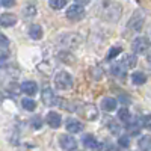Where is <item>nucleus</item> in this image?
<instances>
[{
    "label": "nucleus",
    "mask_w": 151,
    "mask_h": 151,
    "mask_svg": "<svg viewBox=\"0 0 151 151\" xmlns=\"http://www.w3.org/2000/svg\"><path fill=\"white\" fill-rule=\"evenodd\" d=\"M24 17H27V18H30V17H33V15H36V8L33 6V5H27L26 8H24Z\"/></svg>",
    "instance_id": "5701e85b"
},
{
    "label": "nucleus",
    "mask_w": 151,
    "mask_h": 151,
    "mask_svg": "<svg viewBox=\"0 0 151 151\" xmlns=\"http://www.w3.org/2000/svg\"><path fill=\"white\" fill-rule=\"evenodd\" d=\"M150 45H151V42H150L148 38L139 36V38H136V40L132 42V50L134 52V55H142V53L148 52Z\"/></svg>",
    "instance_id": "f03ea898"
},
{
    "label": "nucleus",
    "mask_w": 151,
    "mask_h": 151,
    "mask_svg": "<svg viewBox=\"0 0 151 151\" xmlns=\"http://www.w3.org/2000/svg\"><path fill=\"white\" fill-rule=\"evenodd\" d=\"M141 151H151V136H144L139 141Z\"/></svg>",
    "instance_id": "f3484780"
},
{
    "label": "nucleus",
    "mask_w": 151,
    "mask_h": 151,
    "mask_svg": "<svg viewBox=\"0 0 151 151\" xmlns=\"http://www.w3.org/2000/svg\"><path fill=\"white\" fill-rule=\"evenodd\" d=\"M141 125H142V122L139 124L137 121H133V122L127 124V132H129L130 134H139V132H141Z\"/></svg>",
    "instance_id": "a211bd4d"
},
{
    "label": "nucleus",
    "mask_w": 151,
    "mask_h": 151,
    "mask_svg": "<svg viewBox=\"0 0 151 151\" xmlns=\"http://www.w3.org/2000/svg\"><path fill=\"white\" fill-rule=\"evenodd\" d=\"M119 53H121V47H112V48L109 50V53H107V59L110 60V59H113V58H116Z\"/></svg>",
    "instance_id": "393cba45"
},
{
    "label": "nucleus",
    "mask_w": 151,
    "mask_h": 151,
    "mask_svg": "<svg viewBox=\"0 0 151 151\" xmlns=\"http://www.w3.org/2000/svg\"><path fill=\"white\" fill-rule=\"evenodd\" d=\"M109 151H119V150H116V148H113V147H110V148H109Z\"/></svg>",
    "instance_id": "473e14b6"
},
{
    "label": "nucleus",
    "mask_w": 151,
    "mask_h": 151,
    "mask_svg": "<svg viewBox=\"0 0 151 151\" xmlns=\"http://www.w3.org/2000/svg\"><path fill=\"white\" fill-rule=\"evenodd\" d=\"M116 106H118L116 98H112V97H106V98H103V101H101V107L106 112H113L116 109Z\"/></svg>",
    "instance_id": "4468645a"
},
{
    "label": "nucleus",
    "mask_w": 151,
    "mask_h": 151,
    "mask_svg": "<svg viewBox=\"0 0 151 151\" xmlns=\"http://www.w3.org/2000/svg\"><path fill=\"white\" fill-rule=\"evenodd\" d=\"M122 64L127 67V68H133V67H136V64H137L136 55H129V56H125L124 60H122Z\"/></svg>",
    "instance_id": "6ab92c4d"
},
{
    "label": "nucleus",
    "mask_w": 151,
    "mask_h": 151,
    "mask_svg": "<svg viewBox=\"0 0 151 151\" xmlns=\"http://www.w3.org/2000/svg\"><path fill=\"white\" fill-rule=\"evenodd\" d=\"M142 125H144L145 129L151 130V115H147V116L142 118Z\"/></svg>",
    "instance_id": "bb28decb"
},
{
    "label": "nucleus",
    "mask_w": 151,
    "mask_h": 151,
    "mask_svg": "<svg viewBox=\"0 0 151 151\" xmlns=\"http://www.w3.org/2000/svg\"><path fill=\"white\" fill-rule=\"evenodd\" d=\"M48 5L52 9H62L65 5H67V0H48Z\"/></svg>",
    "instance_id": "412c9836"
},
{
    "label": "nucleus",
    "mask_w": 151,
    "mask_h": 151,
    "mask_svg": "<svg viewBox=\"0 0 151 151\" xmlns=\"http://www.w3.org/2000/svg\"><path fill=\"white\" fill-rule=\"evenodd\" d=\"M47 124H48L52 129L60 127V124H62L60 115H59L58 112H48V115H47Z\"/></svg>",
    "instance_id": "0eeeda50"
},
{
    "label": "nucleus",
    "mask_w": 151,
    "mask_h": 151,
    "mask_svg": "<svg viewBox=\"0 0 151 151\" xmlns=\"http://www.w3.org/2000/svg\"><path fill=\"white\" fill-rule=\"evenodd\" d=\"M21 106H23L24 109H26V110L32 112V110H35L36 103L33 101V100H30V98H23V100H21Z\"/></svg>",
    "instance_id": "aec40b11"
},
{
    "label": "nucleus",
    "mask_w": 151,
    "mask_h": 151,
    "mask_svg": "<svg viewBox=\"0 0 151 151\" xmlns=\"http://www.w3.org/2000/svg\"><path fill=\"white\" fill-rule=\"evenodd\" d=\"M0 45L2 47H6V45H9V40L5 36V35H2L0 33Z\"/></svg>",
    "instance_id": "c756f323"
},
{
    "label": "nucleus",
    "mask_w": 151,
    "mask_h": 151,
    "mask_svg": "<svg viewBox=\"0 0 151 151\" xmlns=\"http://www.w3.org/2000/svg\"><path fill=\"white\" fill-rule=\"evenodd\" d=\"M29 36L32 40H41L42 38V29L41 26H38V24H32L29 27Z\"/></svg>",
    "instance_id": "2eb2a0df"
},
{
    "label": "nucleus",
    "mask_w": 151,
    "mask_h": 151,
    "mask_svg": "<svg viewBox=\"0 0 151 151\" xmlns=\"http://www.w3.org/2000/svg\"><path fill=\"white\" fill-rule=\"evenodd\" d=\"M107 127H109V130L112 132V134H119V132H121V127H119V124L116 122V121H109V124H107Z\"/></svg>",
    "instance_id": "4be33fe9"
},
{
    "label": "nucleus",
    "mask_w": 151,
    "mask_h": 151,
    "mask_svg": "<svg viewBox=\"0 0 151 151\" xmlns=\"http://www.w3.org/2000/svg\"><path fill=\"white\" fill-rule=\"evenodd\" d=\"M65 127H67V130H68L70 133H80V132L83 130V124H82L80 121H77V119L70 118V119L67 121V124H65Z\"/></svg>",
    "instance_id": "6e6552de"
},
{
    "label": "nucleus",
    "mask_w": 151,
    "mask_h": 151,
    "mask_svg": "<svg viewBox=\"0 0 151 151\" xmlns=\"http://www.w3.org/2000/svg\"><path fill=\"white\" fill-rule=\"evenodd\" d=\"M55 85L59 89H70L73 86V77L67 71H60L55 76Z\"/></svg>",
    "instance_id": "f257e3e1"
},
{
    "label": "nucleus",
    "mask_w": 151,
    "mask_h": 151,
    "mask_svg": "<svg viewBox=\"0 0 151 151\" xmlns=\"http://www.w3.org/2000/svg\"><path fill=\"white\" fill-rule=\"evenodd\" d=\"M147 60H148V64H151V52H148V55H147Z\"/></svg>",
    "instance_id": "2f4dec72"
},
{
    "label": "nucleus",
    "mask_w": 151,
    "mask_h": 151,
    "mask_svg": "<svg viewBox=\"0 0 151 151\" xmlns=\"http://www.w3.org/2000/svg\"><path fill=\"white\" fill-rule=\"evenodd\" d=\"M59 144L65 151H74L77 148V141H76L73 136H68V134L59 136Z\"/></svg>",
    "instance_id": "39448f33"
},
{
    "label": "nucleus",
    "mask_w": 151,
    "mask_h": 151,
    "mask_svg": "<svg viewBox=\"0 0 151 151\" xmlns=\"http://www.w3.org/2000/svg\"><path fill=\"white\" fill-rule=\"evenodd\" d=\"M41 97H42V103L45 104V106H55V104H58L59 101H58V97L55 95V92H53V89L50 86H45L44 89H42V92H41Z\"/></svg>",
    "instance_id": "20e7f679"
},
{
    "label": "nucleus",
    "mask_w": 151,
    "mask_h": 151,
    "mask_svg": "<svg viewBox=\"0 0 151 151\" xmlns=\"http://www.w3.org/2000/svg\"><path fill=\"white\" fill-rule=\"evenodd\" d=\"M17 23V17L14 14H9V12H5V14L0 15V24L3 27H11Z\"/></svg>",
    "instance_id": "9d476101"
},
{
    "label": "nucleus",
    "mask_w": 151,
    "mask_h": 151,
    "mask_svg": "<svg viewBox=\"0 0 151 151\" xmlns=\"http://www.w3.org/2000/svg\"><path fill=\"white\" fill-rule=\"evenodd\" d=\"M32 125H33V129H41V127H42L41 118H40V116H35V118L32 119Z\"/></svg>",
    "instance_id": "cd10ccee"
},
{
    "label": "nucleus",
    "mask_w": 151,
    "mask_h": 151,
    "mask_svg": "<svg viewBox=\"0 0 151 151\" xmlns=\"http://www.w3.org/2000/svg\"><path fill=\"white\" fill-rule=\"evenodd\" d=\"M21 91L27 95H35L38 92V85L32 80H27V82L21 83Z\"/></svg>",
    "instance_id": "ddd939ff"
},
{
    "label": "nucleus",
    "mask_w": 151,
    "mask_h": 151,
    "mask_svg": "<svg viewBox=\"0 0 151 151\" xmlns=\"http://www.w3.org/2000/svg\"><path fill=\"white\" fill-rule=\"evenodd\" d=\"M132 80H133L134 85H144L147 82V76L141 71H136V73L132 74Z\"/></svg>",
    "instance_id": "dca6fc26"
},
{
    "label": "nucleus",
    "mask_w": 151,
    "mask_h": 151,
    "mask_svg": "<svg viewBox=\"0 0 151 151\" xmlns=\"http://www.w3.org/2000/svg\"><path fill=\"white\" fill-rule=\"evenodd\" d=\"M118 118H119L121 121H129V119H130V112H129V109H127V107H122V109L118 112Z\"/></svg>",
    "instance_id": "b1692460"
},
{
    "label": "nucleus",
    "mask_w": 151,
    "mask_h": 151,
    "mask_svg": "<svg viewBox=\"0 0 151 151\" xmlns=\"http://www.w3.org/2000/svg\"><path fill=\"white\" fill-rule=\"evenodd\" d=\"M118 144H119V147H122V148H129V147H130V139H129L127 136H121L119 141H118Z\"/></svg>",
    "instance_id": "a878e982"
},
{
    "label": "nucleus",
    "mask_w": 151,
    "mask_h": 151,
    "mask_svg": "<svg viewBox=\"0 0 151 151\" xmlns=\"http://www.w3.org/2000/svg\"><path fill=\"white\" fill-rule=\"evenodd\" d=\"M74 2H76V3H79V5H82V6H83V5H88V3H89V2H91V0H74Z\"/></svg>",
    "instance_id": "7c9ffc66"
},
{
    "label": "nucleus",
    "mask_w": 151,
    "mask_h": 151,
    "mask_svg": "<svg viewBox=\"0 0 151 151\" xmlns=\"http://www.w3.org/2000/svg\"><path fill=\"white\" fill-rule=\"evenodd\" d=\"M82 113H83V116H85L86 119H89V121H92V119H95V118L98 116L97 107H95L94 104H86V106H83Z\"/></svg>",
    "instance_id": "9b49d317"
},
{
    "label": "nucleus",
    "mask_w": 151,
    "mask_h": 151,
    "mask_svg": "<svg viewBox=\"0 0 151 151\" xmlns=\"http://www.w3.org/2000/svg\"><path fill=\"white\" fill-rule=\"evenodd\" d=\"M85 17V9L82 5L76 3V5H71L68 9H67V18L71 20V21H79Z\"/></svg>",
    "instance_id": "7ed1b4c3"
},
{
    "label": "nucleus",
    "mask_w": 151,
    "mask_h": 151,
    "mask_svg": "<svg viewBox=\"0 0 151 151\" xmlns=\"http://www.w3.org/2000/svg\"><path fill=\"white\" fill-rule=\"evenodd\" d=\"M112 74L115 76V77H119V79H122V77H125V73H127V67H125L122 62H116V64H113L112 65Z\"/></svg>",
    "instance_id": "f8f14e48"
},
{
    "label": "nucleus",
    "mask_w": 151,
    "mask_h": 151,
    "mask_svg": "<svg viewBox=\"0 0 151 151\" xmlns=\"http://www.w3.org/2000/svg\"><path fill=\"white\" fill-rule=\"evenodd\" d=\"M0 3H2L5 8H11L15 5V0H0Z\"/></svg>",
    "instance_id": "c85d7f7f"
},
{
    "label": "nucleus",
    "mask_w": 151,
    "mask_h": 151,
    "mask_svg": "<svg viewBox=\"0 0 151 151\" xmlns=\"http://www.w3.org/2000/svg\"><path fill=\"white\" fill-rule=\"evenodd\" d=\"M83 145L89 150H101V144H98V141L92 134H86L83 136Z\"/></svg>",
    "instance_id": "1a4fd4ad"
},
{
    "label": "nucleus",
    "mask_w": 151,
    "mask_h": 151,
    "mask_svg": "<svg viewBox=\"0 0 151 151\" xmlns=\"http://www.w3.org/2000/svg\"><path fill=\"white\" fill-rule=\"evenodd\" d=\"M144 15L141 14V12H136V14L130 18V21H129V29L130 30H134V32H139L141 29H142V26H144Z\"/></svg>",
    "instance_id": "423d86ee"
}]
</instances>
